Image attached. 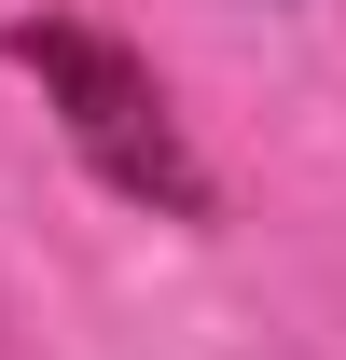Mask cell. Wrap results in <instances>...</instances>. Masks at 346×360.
<instances>
[{
  "label": "cell",
  "instance_id": "obj_1",
  "mask_svg": "<svg viewBox=\"0 0 346 360\" xmlns=\"http://www.w3.org/2000/svg\"><path fill=\"white\" fill-rule=\"evenodd\" d=\"M14 70H42V97L70 111V139L97 153V180H111V194L167 208V222H194V208H208V180H194V153H180V125H167V97H153V70H139L125 42L28 14V28H14Z\"/></svg>",
  "mask_w": 346,
  "mask_h": 360
}]
</instances>
